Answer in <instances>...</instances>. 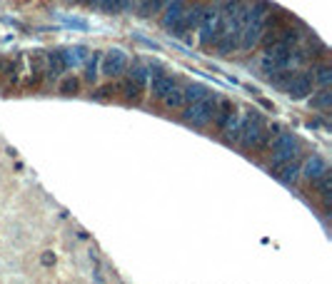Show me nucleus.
Returning a JSON list of instances; mask_svg holds the SVG:
<instances>
[{"instance_id": "obj_20", "label": "nucleus", "mask_w": 332, "mask_h": 284, "mask_svg": "<svg viewBox=\"0 0 332 284\" xmlns=\"http://www.w3.org/2000/svg\"><path fill=\"white\" fill-rule=\"evenodd\" d=\"M130 80H135L140 87L147 82V68L142 65V63H135L133 68H130Z\"/></svg>"}, {"instance_id": "obj_3", "label": "nucleus", "mask_w": 332, "mask_h": 284, "mask_svg": "<svg viewBox=\"0 0 332 284\" xmlns=\"http://www.w3.org/2000/svg\"><path fill=\"white\" fill-rule=\"evenodd\" d=\"M263 132H265V122H263V115L258 112V110H250L245 117H242V125H240V145L245 147V150H253V147H258V142L263 137Z\"/></svg>"}, {"instance_id": "obj_13", "label": "nucleus", "mask_w": 332, "mask_h": 284, "mask_svg": "<svg viewBox=\"0 0 332 284\" xmlns=\"http://www.w3.org/2000/svg\"><path fill=\"white\" fill-rule=\"evenodd\" d=\"M65 70V60H63V53H50L48 55V77L50 80H58Z\"/></svg>"}, {"instance_id": "obj_26", "label": "nucleus", "mask_w": 332, "mask_h": 284, "mask_svg": "<svg viewBox=\"0 0 332 284\" xmlns=\"http://www.w3.org/2000/svg\"><path fill=\"white\" fill-rule=\"evenodd\" d=\"M277 70H282V68H280V65H277L272 58H267V55H265V60H263V72H267V75L272 77V75H275Z\"/></svg>"}, {"instance_id": "obj_19", "label": "nucleus", "mask_w": 332, "mask_h": 284, "mask_svg": "<svg viewBox=\"0 0 332 284\" xmlns=\"http://www.w3.org/2000/svg\"><path fill=\"white\" fill-rule=\"evenodd\" d=\"M165 3H168V0H142V3H140V15H142V18H150V15L160 13V10L165 8Z\"/></svg>"}, {"instance_id": "obj_17", "label": "nucleus", "mask_w": 332, "mask_h": 284, "mask_svg": "<svg viewBox=\"0 0 332 284\" xmlns=\"http://www.w3.org/2000/svg\"><path fill=\"white\" fill-rule=\"evenodd\" d=\"M240 125H242V117H235V112L230 115V120L225 122V137H227V142H237L240 140Z\"/></svg>"}, {"instance_id": "obj_9", "label": "nucleus", "mask_w": 332, "mask_h": 284, "mask_svg": "<svg viewBox=\"0 0 332 284\" xmlns=\"http://www.w3.org/2000/svg\"><path fill=\"white\" fill-rule=\"evenodd\" d=\"M183 13H185V0H168V3H165V15H162V25H165L168 30H170V28H175V25L180 23Z\"/></svg>"}, {"instance_id": "obj_14", "label": "nucleus", "mask_w": 332, "mask_h": 284, "mask_svg": "<svg viewBox=\"0 0 332 284\" xmlns=\"http://www.w3.org/2000/svg\"><path fill=\"white\" fill-rule=\"evenodd\" d=\"M183 92H185V102H195V100H202L210 95L207 85H202V82H190L188 87H183Z\"/></svg>"}, {"instance_id": "obj_4", "label": "nucleus", "mask_w": 332, "mask_h": 284, "mask_svg": "<svg viewBox=\"0 0 332 284\" xmlns=\"http://www.w3.org/2000/svg\"><path fill=\"white\" fill-rule=\"evenodd\" d=\"M215 107H217V100H215V97L210 100V95H207V97H202V100L190 102V107L183 112V120H185L188 125L205 127V125L215 117Z\"/></svg>"}, {"instance_id": "obj_8", "label": "nucleus", "mask_w": 332, "mask_h": 284, "mask_svg": "<svg viewBox=\"0 0 332 284\" xmlns=\"http://www.w3.org/2000/svg\"><path fill=\"white\" fill-rule=\"evenodd\" d=\"M325 170H327V162H325L320 155H312V157H307V160H305V165L300 167V175H302L305 180L315 182V180H317Z\"/></svg>"}, {"instance_id": "obj_16", "label": "nucleus", "mask_w": 332, "mask_h": 284, "mask_svg": "<svg viewBox=\"0 0 332 284\" xmlns=\"http://www.w3.org/2000/svg\"><path fill=\"white\" fill-rule=\"evenodd\" d=\"M310 105H312L315 110H327V107L332 105L330 87H320V90H317V95H312V97H310Z\"/></svg>"}, {"instance_id": "obj_12", "label": "nucleus", "mask_w": 332, "mask_h": 284, "mask_svg": "<svg viewBox=\"0 0 332 284\" xmlns=\"http://www.w3.org/2000/svg\"><path fill=\"white\" fill-rule=\"evenodd\" d=\"M162 102H165V107H170V110H178V107H183V105H185V92H183V87L175 82V85H173V87L165 92Z\"/></svg>"}, {"instance_id": "obj_11", "label": "nucleus", "mask_w": 332, "mask_h": 284, "mask_svg": "<svg viewBox=\"0 0 332 284\" xmlns=\"http://www.w3.org/2000/svg\"><path fill=\"white\" fill-rule=\"evenodd\" d=\"M275 170H277V172H275V177H277L280 182H285V185H292V182L297 180V175H300V167H297V165H292V160H290V162L277 165Z\"/></svg>"}, {"instance_id": "obj_7", "label": "nucleus", "mask_w": 332, "mask_h": 284, "mask_svg": "<svg viewBox=\"0 0 332 284\" xmlns=\"http://www.w3.org/2000/svg\"><path fill=\"white\" fill-rule=\"evenodd\" d=\"M312 87H315L312 72H297V75H292L290 82H287V95H290L292 100H305V97H310Z\"/></svg>"}, {"instance_id": "obj_25", "label": "nucleus", "mask_w": 332, "mask_h": 284, "mask_svg": "<svg viewBox=\"0 0 332 284\" xmlns=\"http://www.w3.org/2000/svg\"><path fill=\"white\" fill-rule=\"evenodd\" d=\"M60 92H63V95H75V92H77V80H75V77H65V80L60 82Z\"/></svg>"}, {"instance_id": "obj_23", "label": "nucleus", "mask_w": 332, "mask_h": 284, "mask_svg": "<svg viewBox=\"0 0 332 284\" xmlns=\"http://www.w3.org/2000/svg\"><path fill=\"white\" fill-rule=\"evenodd\" d=\"M322 87H330V82H332V68H327V65H322V68H317V75H312Z\"/></svg>"}, {"instance_id": "obj_15", "label": "nucleus", "mask_w": 332, "mask_h": 284, "mask_svg": "<svg viewBox=\"0 0 332 284\" xmlns=\"http://www.w3.org/2000/svg\"><path fill=\"white\" fill-rule=\"evenodd\" d=\"M235 112V107H232V102L230 100H220V105L215 107V120H217V127L222 130L225 127V122L230 120V115Z\"/></svg>"}, {"instance_id": "obj_24", "label": "nucleus", "mask_w": 332, "mask_h": 284, "mask_svg": "<svg viewBox=\"0 0 332 284\" xmlns=\"http://www.w3.org/2000/svg\"><path fill=\"white\" fill-rule=\"evenodd\" d=\"M98 8H100L105 15H115V13H120V0H100Z\"/></svg>"}, {"instance_id": "obj_10", "label": "nucleus", "mask_w": 332, "mask_h": 284, "mask_svg": "<svg viewBox=\"0 0 332 284\" xmlns=\"http://www.w3.org/2000/svg\"><path fill=\"white\" fill-rule=\"evenodd\" d=\"M173 85H175V80H173L170 75H165V72H155L152 80H150V92H152L155 100H162L165 92H168Z\"/></svg>"}, {"instance_id": "obj_5", "label": "nucleus", "mask_w": 332, "mask_h": 284, "mask_svg": "<svg viewBox=\"0 0 332 284\" xmlns=\"http://www.w3.org/2000/svg\"><path fill=\"white\" fill-rule=\"evenodd\" d=\"M297 155V137L292 132H277L275 135V147H272V167L290 162Z\"/></svg>"}, {"instance_id": "obj_21", "label": "nucleus", "mask_w": 332, "mask_h": 284, "mask_svg": "<svg viewBox=\"0 0 332 284\" xmlns=\"http://www.w3.org/2000/svg\"><path fill=\"white\" fill-rule=\"evenodd\" d=\"M98 60H100V55H93V58L88 60V65H85V80H88V82H95L98 75H100V72H98Z\"/></svg>"}, {"instance_id": "obj_1", "label": "nucleus", "mask_w": 332, "mask_h": 284, "mask_svg": "<svg viewBox=\"0 0 332 284\" xmlns=\"http://www.w3.org/2000/svg\"><path fill=\"white\" fill-rule=\"evenodd\" d=\"M270 10V3L267 0H258L253 8H245V18H242V35H240V48L242 50H253L263 33H265V23H267V13Z\"/></svg>"}, {"instance_id": "obj_2", "label": "nucleus", "mask_w": 332, "mask_h": 284, "mask_svg": "<svg viewBox=\"0 0 332 284\" xmlns=\"http://www.w3.org/2000/svg\"><path fill=\"white\" fill-rule=\"evenodd\" d=\"M200 45L202 48H210L217 43L220 33H222V13L217 8H210V10H202V18H200Z\"/></svg>"}, {"instance_id": "obj_22", "label": "nucleus", "mask_w": 332, "mask_h": 284, "mask_svg": "<svg viewBox=\"0 0 332 284\" xmlns=\"http://www.w3.org/2000/svg\"><path fill=\"white\" fill-rule=\"evenodd\" d=\"M123 95H125V100H137L140 85H137L135 80H125V82H123Z\"/></svg>"}, {"instance_id": "obj_27", "label": "nucleus", "mask_w": 332, "mask_h": 284, "mask_svg": "<svg viewBox=\"0 0 332 284\" xmlns=\"http://www.w3.org/2000/svg\"><path fill=\"white\" fill-rule=\"evenodd\" d=\"M113 95H115V87H113V85H105V87H100V90L95 92L98 100H108V97H113Z\"/></svg>"}, {"instance_id": "obj_6", "label": "nucleus", "mask_w": 332, "mask_h": 284, "mask_svg": "<svg viewBox=\"0 0 332 284\" xmlns=\"http://www.w3.org/2000/svg\"><path fill=\"white\" fill-rule=\"evenodd\" d=\"M100 63H103V75L118 77V75H123L125 68H128V55H125V50L113 48V50H108V53L100 58Z\"/></svg>"}, {"instance_id": "obj_18", "label": "nucleus", "mask_w": 332, "mask_h": 284, "mask_svg": "<svg viewBox=\"0 0 332 284\" xmlns=\"http://www.w3.org/2000/svg\"><path fill=\"white\" fill-rule=\"evenodd\" d=\"M315 182H317L320 197H322V200H325V205L330 207V190H332V175H330V170H325V172H322V175H320Z\"/></svg>"}]
</instances>
